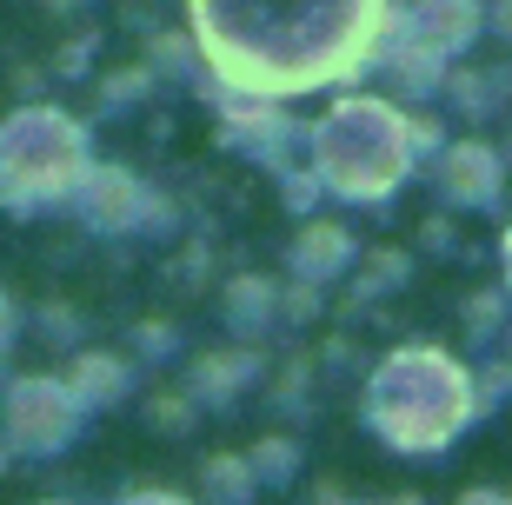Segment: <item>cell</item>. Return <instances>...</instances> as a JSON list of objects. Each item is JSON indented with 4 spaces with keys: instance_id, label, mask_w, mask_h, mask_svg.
I'll use <instances>...</instances> for the list:
<instances>
[{
    "instance_id": "cell-1",
    "label": "cell",
    "mask_w": 512,
    "mask_h": 505,
    "mask_svg": "<svg viewBox=\"0 0 512 505\" xmlns=\"http://www.w3.org/2000/svg\"><path fill=\"white\" fill-rule=\"evenodd\" d=\"M393 27L386 0H193V34L227 94L293 100L353 80Z\"/></svg>"
},
{
    "instance_id": "cell-2",
    "label": "cell",
    "mask_w": 512,
    "mask_h": 505,
    "mask_svg": "<svg viewBox=\"0 0 512 505\" xmlns=\"http://www.w3.org/2000/svg\"><path fill=\"white\" fill-rule=\"evenodd\" d=\"M439 147L446 140L433 120H413L386 94H340L306 127V160L320 173V187L346 206H386L406 187V173Z\"/></svg>"
},
{
    "instance_id": "cell-3",
    "label": "cell",
    "mask_w": 512,
    "mask_h": 505,
    "mask_svg": "<svg viewBox=\"0 0 512 505\" xmlns=\"http://www.w3.org/2000/svg\"><path fill=\"white\" fill-rule=\"evenodd\" d=\"M360 419L399 459H433L479 419V379L446 346H399L366 373Z\"/></svg>"
},
{
    "instance_id": "cell-4",
    "label": "cell",
    "mask_w": 512,
    "mask_h": 505,
    "mask_svg": "<svg viewBox=\"0 0 512 505\" xmlns=\"http://www.w3.org/2000/svg\"><path fill=\"white\" fill-rule=\"evenodd\" d=\"M87 167H94L87 120L47 107V100H27L0 120V206L14 220H34L47 206H74Z\"/></svg>"
},
{
    "instance_id": "cell-5",
    "label": "cell",
    "mask_w": 512,
    "mask_h": 505,
    "mask_svg": "<svg viewBox=\"0 0 512 505\" xmlns=\"http://www.w3.org/2000/svg\"><path fill=\"white\" fill-rule=\"evenodd\" d=\"M94 412L80 406V393L54 373H20L0 393V446L14 459H60L87 432Z\"/></svg>"
},
{
    "instance_id": "cell-6",
    "label": "cell",
    "mask_w": 512,
    "mask_h": 505,
    "mask_svg": "<svg viewBox=\"0 0 512 505\" xmlns=\"http://www.w3.org/2000/svg\"><path fill=\"white\" fill-rule=\"evenodd\" d=\"M74 213L87 233H107V240H160L180 226V206L167 193H153L133 167H100V160L80 180Z\"/></svg>"
},
{
    "instance_id": "cell-7",
    "label": "cell",
    "mask_w": 512,
    "mask_h": 505,
    "mask_svg": "<svg viewBox=\"0 0 512 505\" xmlns=\"http://www.w3.org/2000/svg\"><path fill=\"white\" fill-rule=\"evenodd\" d=\"M220 147L253 160V167L280 173L293 167V147H306V127L286 120V100H260V94H220Z\"/></svg>"
},
{
    "instance_id": "cell-8",
    "label": "cell",
    "mask_w": 512,
    "mask_h": 505,
    "mask_svg": "<svg viewBox=\"0 0 512 505\" xmlns=\"http://www.w3.org/2000/svg\"><path fill=\"white\" fill-rule=\"evenodd\" d=\"M433 193L453 213H486L506 200V153L486 140H446L433 160Z\"/></svg>"
},
{
    "instance_id": "cell-9",
    "label": "cell",
    "mask_w": 512,
    "mask_h": 505,
    "mask_svg": "<svg viewBox=\"0 0 512 505\" xmlns=\"http://www.w3.org/2000/svg\"><path fill=\"white\" fill-rule=\"evenodd\" d=\"M266 373V359L253 353V346H233V353H200L187 366V393L200 399L207 412H227L233 399H247L253 386H260Z\"/></svg>"
},
{
    "instance_id": "cell-10",
    "label": "cell",
    "mask_w": 512,
    "mask_h": 505,
    "mask_svg": "<svg viewBox=\"0 0 512 505\" xmlns=\"http://www.w3.org/2000/svg\"><path fill=\"white\" fill-rule=\"evenodd\" d=\"M286 266H293V280H313V286H333L346 280L353 266H360V240L333 220H306L300 240L286 246Z\"/></svg>"
},
{
    "instance_id": "cell-11",
    "label": "cell",
    "mask_w": 512,
    "mask_h": 505,
    "mask_svg": "<svg viewBox=\"0 0 512 505\" xmlns=\"http://www.w3.org/2000/svg\"><path fill=\"white\" fill-rule=\"evenodd\" d=\"M399 27L413 40H426V47H439V54H466L479 40V27H486V7L479 0H413L399 14Z\"/></svg>"
},
{
    "instance_id": "cell-12",
    "label": "cell",
    "mask_w": 512,
    "mask_h": 505,
    "mask_svg": "<svg viewBox=\"0 0 512 505\" xmlns=\"http://www.w3.org/2000/svg\"><path fill=\"white\" fill-rule=\"evenodd\" d=\"M220 313L240 339H260L266 326H280V280L266 273H233L227 293H220Z\"/></svg>"
},
{
    "instance_id": "cell-13",
    "label": "cell",
    "mask_w": 512,
    "mask_h": 505,
    "mask_svg": "<svg viewBox=\"0 0 512 505\" xmlns=\"http://www.w3.org/2000/svg\"><path fill=\"white\" fill-rule=\"evenodd\" d=\"M67 386L80 393L87 412H107V406H120V399L133 393V359H120V353H74L67 359Z\"/></svg>"
},
{
    "instance_id": "cell-14",
    "label": "cell",
    "mask_w": 512,
    "mask_h": 505,
    "mask_svg": "<svg viewBox=\"0 0 512 505\" xmlns=\"http://www.w3.org/2000/svg\"><path fill=\"white\" fill-rule=\"evenodd\" d=\"M200 492H207V505H253L260 479H253L247 452H207L200 459Z\"/></svg>"
},
{
    "instance_id": "cell-15",
    "label": "cell",
    "mask_w": 512,
    "mask_h": 505,
    "mask_svg": "<svg viewBox=\"0 0 512 505\" xmlns=\"http://www.w3.org/2000/svg\"><path fill=\"white\" fill-rule=\"evenodd\" d=\"M406 280H413V253H399V246H380V253H366L360 280L346 286V306H353V313H366V306L380 300V293H399Z\"/></svg>"
},
{
    "instance_id": "cell-16",
    "label": "cell",
    "mask_w": 512,
    "mask_h": 505,
    "mask_svg": "<svg viewBox=\"0 0 512 505\" xmlns=\"http://www.w3.org/2000/svg\"><path fill=\"white\" fill-rule=\"evenodd\" d=\"M506 87H512V74H446V107L459 113V120H486V113H499L506 107Z\"/></svg>"
},
{
    "instance_id": "cell-17",
    "label": "cell",
    "mask_w": 512,
    "mask_h": 505,
    "mask_svg": "<svg viewBox=\"0 0 512 505\" xmlns=\"http://www.w3.org/2000/svg\"><path fill=\"white\" fill-rule=\"evenodd\" d=\"M247 466H253V479H260V492L293 486V479H300V439L266 432V439H253V446H247Z\"/></svg>"
},
{
    "instance_id": "cell-18",
    "label": "cell",
    "mask_w": 512,
    "mask_h": 505,
    "mask_svg": "<svg viewBox=\"0 0 512 505\" xmlns=\"http://www.w3.org/2000/svg\"><path fill=\"white\" fill-rule=\"evenodd\" d=\"M200 399L187 393V386H180V393H147V426L160 432V439H187L193 426H200Z\"/></svg>"
},
{
    "instance_id": "cell-19",
    "label": "cell",
    "mask_w": 512,
    "mask_h": 505,
    "mask_svg": "<svg viewBox=\"0 0 512 505\" xmlns=\"http://www.w3.org/2000/svg\"><path fill=\"white\" fill-rule=\"evenodd\" d=\"M499 326H506V293H499V286L466 293V339L486 346V339H499Z\"/></svg>"
},
{
    "instance_id": "cell-20",
    "label": "cell",
    "mask_w": 512,
    "mask_h": 505,
    "mask_svg": "<svg viewBox=\"0 0 512 505\" xmlns=\"http://www.w3.org/2000/svg\"><path fill=\"white\" fill-rule=\"evenodd\" d=\"M153 80H160V74H153V67H127V74H107V80H100V107H140V100H147L153 94Z\"/></svg>"
},
{
    "instance_id": "cell-21",
    "label": "cell",
    "mask_w": 512,
    "mask_h": 505,
    "mask_svg": "<svg viewBox=\"0 0 512 505\" xmlns=\"http://www.w3.org/2000/svg\"><path fill=\"white\" fill-rule=\"evenodd\" d=\"M320 293L326 286H313V280L280 286V326H313V319H320Z\"/></svg>"
},
{
    "instance_id": "cell-22",
    "label": "cell",
    "mask_w": 512,
    "mask_h": 505,
    "mask_svg": "<svg viewBox=\"0 0 512 505\" xmlns=\"http://www.w3.org/2000/svg\"><path fill=\"white\" fill-rule=\"evenodd\" d=\"M173 339H180V333H173L167 319H140V326H133V353H140V359H167Z\"/></svg>"
},
{
    "instance_id": "cell-23",
    "label": "cell",
    "mask_w": 512,
    "mask_h": 505,
    "mask_svg": "<svg viewBox=\"0 0 512 505\" xmlns=\"http://www.w3.org/2000/svg\"><path fill=\"white\" fill-rule=\"evenodd\" d=\"M419 246H433L439 260H466V253H459V226H453V220H439V213L419 226Z\"/></svg>"
},
{
    "instance_id": "cell-24",
    "label": "cell",
    "mask_w": 512,
    "mask_h": 505,
    "mask_svg": "<svg viewBox=\"0 0 512 505\" xmlns=\"http://www.w3.org/2000/svg\"><path fill=\"white\" fill-rule=\"evenodd\" d=\"M40 333L54 339V346H80L87 326H80V313H67V306H47V313H40Z\"/></svg>"
},
{
    "instance_id": "cell-25",
    "label": "cell",
    "mask_w": 512,
    "mask_h": 505,
    "mask_svg": "<svg viewBox=\"0 0 512 505\" xmlns=\"http://www.w3.org/2000/svg\"><path fill=\"white\" fill-rule=\"evenodd\" d=\"M14 333H20V306L0 293V359H7V346H14Z\"/></svg>"
},
{
    "instance_id": "cell-26",
    "label": "cell",
    "mask_w": 512,
    "mask_h": 505,
    "mask_svg": "<svg viewBox=\"0 0 512 505\" xmlns=\"http://www.w3.org/2000/svg\"><path fill=\"white\" fill-rule=\"evenodd\" d=\"M120 505H193V499H180V492H160V486H147V492H127Z\"/></svg>"
},
{
    "instance_id": "cell-27",
    "label": "cell",
    "mask_w": 512,
    "mask_h": 505,
    "mask_svg": "<svg viewBox=\"0 0 512 505\" xmlns=\"http://www.w3.org/2000/svg\"><path fill=\"white\" fill-rule=\"evenodd\" d=\"M453 505H506V492H493V486H473V492H459Z\"/></svg>"
},
{
    "instance_id": "cell-28",
    "label": "cell",
    "mask_w": 512,
    "mask_h": 505,
    "mask_svg": "<svg viewBox=\"0 0 512 505\" xmlns=\"http://www.w3.org/2000/svg\"><path fill=\"white\" fill-rule=\"evenodd\" d=\"M313 505H360V499H346L340 486H320V492H313ZM366 505H373V499H366Z\"/></svg>"
},
{
    "instance_id": "cell-29",
    "label": "cell",
    "mask_w": 512,
    "mask_h": 505,
    "mask_svg": "<svg viewBox=\"0 0 512 505\" xmlns=\"http://www.w3.org/2000/svg\"><path fill=\"white\" fill-rule=\"evenodd\" d=\"M493 27H499V34H512V0L499 7V14H493Z\"/></svg>"
},
{
    "instance_id": "cell-30",
    "label": "cell",
    "mask_w": 512,
    "mask_h": 505,
    "mask_svg": "<svg viewBox=\"0 0 512 505\" xmlns=\"http://www.w3.org/2000/svg\"><path fill=\"white\" fill-rule=\"evenodd\" d=\"M373 505H426L419 492H399V499H373Z\"/></svg>"
},
{
    "instance_id": "cell-31",
    "label": "cell",
    "mask_w": 512,
    "mask_h": 505,
    "mask_svg": "<svg viewBox=\"0 0 512 505\" xmlns=\"http://www.w3.org/2000/svg\"><path fill=\"white\" fill-rule=\"evenodd\" d=\"M499 253H506V286H512V226H506V240H499Z\"/></svg>"
},
{
    "instance_id": "cell-32",
    "label": "cell",
    "mask_w": 512,
    "mask_h": 505,
    "mask_svg": "<svg viewBox=\"0 0 512 505\" xmlns=\"http://www.w3.org/2000/svg\"><path fill=\"white\" fill-rule=\"evenodd\" d=\"M40 505H67V499H40Z\"/></svg>"
},
{
    "instance_id": "cell-33",
    "label": "cell",
    "mask_w": 512,
    "mask_h": 505,
    "mask_svg": "<svg viewBox=\"0 0 512 505\" xmlns=\"http://www.w3.org/2000/svg\"><path fill=\"white\" fill-rule=\"evenodd\" d=\"M54 7H67V0H54Z\"/></svg>"
},
{
    "instance_id": "cell-34",
    "label": "cell",
    "mask_w": 512,
    "mask_h": 505,
    "mask_svg": "<svg viewBox=\"0 0 512 505\" xmlns=\"http://www.w3.org/2000/svg\"><path fill=\"white\" fill-rule=\"evenodd\" d=\"M506 505H512V492H506Z\"/></svg>"
},
{
    "instance_id": "cell-35",
    "label": "cell",
    "mask_w": 512,
    "mask_h": 505,
    "mask_svg": "<svg viewBox=\"0 0 512 505\" xmlns=\"http://www.w3.org/2000/svg\"><path fill=\"white\" fill-rule=\"evenodd\" d=\"M506 366H512V359H506Z\"/></svg>"
},
{
    "instance_id": "cell-36",
    "label": "cell",
    "mask_w": 512,
    "mask_h": 505,
    "mask_svg": "<svg viewBox=\"0 0 512 505\" xmlns=\"http://www.w3.org/2000/svg\"><path fill=\"white\" fill-rule=\"evenodd\" d=\"M506 147H512V140H506Z\"/></svg>"
}]
</instances>
